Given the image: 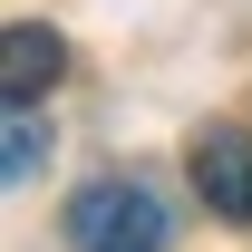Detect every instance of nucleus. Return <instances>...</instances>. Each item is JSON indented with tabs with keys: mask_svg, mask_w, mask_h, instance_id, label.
Wrapping results in <instances>:
<instances>
[{
	"mask_svg": "<svg viewBox=\"0 0 252 252\" xmlns=\"http://www.w3.org/2000/svg\"><path fill=\"white\" fill-rule=\"evenodd\" d=\"M59 233H68V252H165V194L146 175H97L68 194Z\"/></svg>",
	"mask_w": 252,
	"mask_h": 252,
	"instance_id": "1",
	"label": "nucleus"
},
{
	"mask_svg": "<svg viewBox=\"0 0 252 252\" xmlns=\"http://www.w3.org/2000/svg\"><path fill=\"white\" fill-rule=\"evenodd\" d=\"M185 175L214 223H252V126H204L185 146Z\"/></svg>",
	"mask_w": 252,
	"mask_h": 252,
	"instance_id": "2",
	"label": "nucleus"
},
{
	"mask_svg": "<svg viewBox=\"0 0 252 252\" xmlns=\"http://www.w3.org/2000/svg\"><path fill=\"white\" fill-rule=\"evenodd\" d=\"M59 68H68V39L49 20H10V39H0V107H49Z\"/></svg>",
	"mask_w": 252,
	"mask_h": 252,
	"instance_id": "3",
	"label": "nucleus"
},
{
	"mask_svg": "<svg viewBox=\"0 0 252 252\" xmlns=\"http://www.w3.org/2000/svg\"><path fill=\"white\" fill-rule=\"evenodd\" d=\"M39 165H49V107H10V126H0V175L30 185Z\"/></svg>",
	"mask_w": 252,
	"mask_h": 252,
	"instance_id": "4",
	"label": "nucleus"
}]
</instances>
